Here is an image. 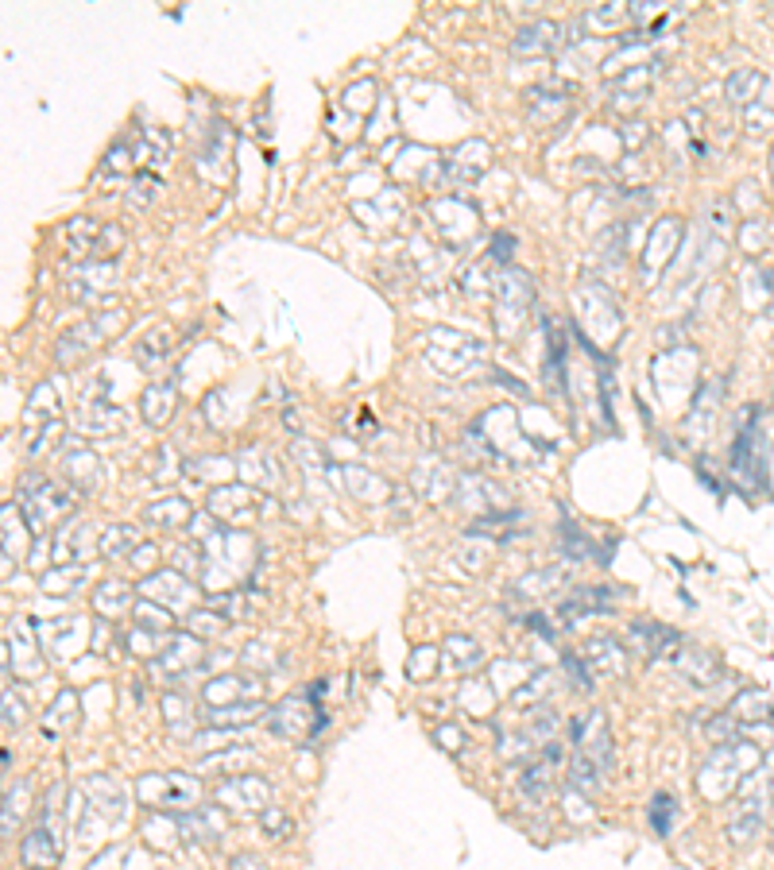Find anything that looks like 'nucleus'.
<instances>
[{"label":"nucleus","mask_w":774,"mask_h":870,"mask_svg":"<svg viewBox=\"0 0 774 870\" xmlns=\"http://www.w3.org/2000/svg\"><path fill=\"white\" fill-rule=\"evenodd\" d=\"M763 762V751L755 747V743H740V739H732V743H720L709 758H705V766H701V774H697V785H701V793L709 797V801H724L740 778H744L751 766H759Z\"/></svg>","instance_id":"1"},{"label":"nucleus","mask_w":774,"mask_h":870,"mask_svg":"<svg viewBox=\"0 0 774 870\" xmlns=\"http://www.w3.org/2000/svg\"><path fill=\"white\" fill-rule=\"evenodd\" d=\"M140 801L148 809H194L198 805V782L186 774H148L136 785Z\"/></svg>","instance_id":"2"},{"label":"nucleus","mask_w":774,"mask_h":870,"mask_svg":"<svg viewBox=\"0 0 774 870\" xmlns=\"http://www.w3.org/2000/svg\"><path fill=\"white\" fill-rule=\"evenodd\" d=\"M318 693H322V681H314V689L306 696H287L279 708H271V731H279L287 739H310L318 731V724H306V716H322V708H314Z\"/></svg>","instance_id":"3"},{"label":"nucleus","mask_w":774,"mask_h":870,"mask_svg":"<svg viewBox=\"0 0 774 870\" xmlns=\"http://www.w3.org/2000/svg\"><path fill=\"white\" fill-rule=\"evenodd\" d=\"M767 805H771V793H767V789H747L744 797H740V805L728 816V840L736 843V847L759 840L763 820H767Z\"/></svg>","instance_id":"4"},{"label":"nucleus","mask_w":774,"mask_h":870,"mask_svg":"<svg viewBox=\"0 0 774 870\" xmlns=\"http://www.w3.org/2000/svg\"><path fill=\"white\" fill-rule=\"evenodd\" d=\"M581 658H585V666L593 669V677H624L627 673V654L624 646L616 642V638L608 635H596L585 642V650H581Z\"/></svg>","instance_id":"5"},{"label":"nucleus","mask_w":774,"mask_h":870,"mask_svg":"<svg viewBox=\"0 0 774 870\" xmlns=\"http://www.w3.org/2000/svg\"><path fill=\"white\" fill-rule=\"evenodd\" d=\"M20 863H24V870H55V863H59V832L47 820L20 843Z\"/></svg>","instance_id":"6"},{"label":"nucleus","mask_w":774,"mask_h":870,"mask_svg":"<svg viewBox=\"0 0 774 870\" xmlns=\"http://www.w3.org/2000/svg\"><path fill=\"white\" fill-rule=\"evenodd\" d=\"M155 666L171 669V681H175V677H182L186 669H198V666H202V642H198V635L171 638V646L159 654V662H155Z\"/></svg>","instance_id":"7"},{"label":"nucleus","mask_w":774,"mask_h":870,"mask_svg":"<svg viewBox=\"0 0 774 870\" xmlns=\"http://www.w3.org/2000/svg\"><path fill=\"white\" fill-rule=\"evenodd\" d=\"M631 642H639V650L647 654V658H662V654H670L682 638L678 631H670V627H662V623H651V619H639V623H631Z\"/></svg>","instance_id":"8"},{"label":"nucleus","mask_w":774,"mask_h":870,"mask_svg":"<svg viewBox=\"0 0 774 870\" xmlns=\"http://www.w3.org/2000/svg\"><path fill=\"white\" fill-rule=\"evenodd\" d=\"M221 805H233V809H264L268 801V782L264 778H233L217 789Z\"/></svg>","instance_id":"9"},{"label":"nucleus","mask_w":774,"mask_h":870,"mask_svg":"<svg viewBox=\"0 0 774 870\" xmlns=\"http://www.w3.org/2000/svg\"><path fill=\"white\" fill-rule=\"evenodd\" d=\"M674 666L682 673L689 685H713L716 677H720V662H716V654L709 650H682V654H674Z\"/></svg>","instance_id":"10"},{"label":"nucleus","mask_w":774,"mask_h":870,"mask_svg":"<svg viewBox=\"0 0 774 870\" xmlns=\"http://www.w3.org/2000/svg\"><path fill=\"white\" fill-rule=\"evenodd\" d=\"M554 47H558V24H550V20H538V24L523 28L511 39V51H515V55H546V51H554Z\"/></svg>","instance_id":"11"},{"label":"nucleus","mask_w":774,"mask_h":870,"mask_svg":"<svg viewBox=\"0 0 774 870\" xmlns=\"http://www.w3.org/2000/svg\"><path fill=\"white\" fill-rule=\"evenodd\" d=\"M140 592H148V600L155 604H167V608H175L182 600H190V584L182 573H155L151 580L140 584Z\"/></svg>","instance_id":"12"},{"label":"nucleus","mask_w":774,"mask_h":870,"mask_svg":"<svg viewBox=\"0 0 774 870\" xmlns=\"http://www.w3.org/2000/svg\"><path fill=\"white\" fill-rule=\"evenodd\" d=\"M209 511L233 522H248L256 515V503H252V492H244V488H217L209 499Z\"/></svg>","instance_id":"13"},{"label":"nucleus","mask_w":774,"mask_h":870,"mask_svg":"<svg viewBox=\"0 0 774 870\" xmlns=\"http://www.w3.org/2000/svg\"><path fill=\"white\" fill-rule=\"evenodd\" d=\"M604 766L600 762H593L589 754H581V751H573V758H569V785L577 789V793H585V797H593L596 789L604 785Z\"/></svg>","instance_id":"14"},{"label":"nucleus","mask_w":774,"mask_h":870,"mask_svg":"<svg viewBox=\"0 0 774 870\" xmlns=\"http://www.w3.org/2000/svg\"><path fill=\"white\" fill-rule=\"evenodd\" d=\"M608 600H612V592L608 588H577L573 596L562 600V619H581V615H593V611H604L608 608Z\"/></svg>","instance_id":"15"},{"label":"nucleus","mask_w":774,"mask_h":870,"mask_svg":"<svg viewBox=\"0 0 774 870\" xmlns=\"http://www.w3.org/2000/svg\"><path fill=\"white\" fill-rule=\"evenodd\" d=\"M240 696H252V681L248 677H217L202 689V700L209 708H225V700H240Z\"/></svg>","instance_id":"16"},{"label":"nucleus","mask_w":774,"mask_h":870,"mask_svg":"<svg viewBox=\"0 0 774 870\" xmlns=\"http://www.w3.org/2000/svg\"><path fill=\"white\" fill-rule=\"evenodd\" d=\"M678 240H682V225H678L674 217H670L666 225H658L655 236H651V248H647V252H651V256H647V267H655L658 260H670V252L678 248Z\"/></svg>","instance_id":"17"},{"label":"nucleus","mask_w":774,"mask_h":870,"mask_svg":"<svg viewBox=\"0 0 774 870\" xmlns=\"http://www.w3.org/2000/svg\"><path fill=\"white\" fill-rule=\"evenodd\" d=\"M519 793L527 797V801H546V793H550V766L546 762H531L523 774H519Z\"/></svg>","instance_id":"18"},{"label":"nucleus","mask_w":774,"mask_h":870,"mask_svg":"<svg viewBox=\"0 0 774 870\" xmlns=\"http://www.w3.org/2000/svg\"><path fill=\"white\" fill-rule=\"evenodd\" d=\"M136 623L144 627V631H175V615L163 608V604H155V600H136Z\"/></svg>","instance_id":"19"},{"label":"nucleus","mask_w":774,"mask_h":870,"mask_svg":"<svg viewBox=\"0 0 774 870\" xmlns=\"http://www.w3.org/2000/svg\"><path fill=\"white\" fill-rule=\"evenodd\" d=\"M171 406H175V391L171 387H151L148 395H144V418H148L151 426H163Z\"/></svg>","instance_id":"20"},{"label":"nucleus","mask_w":774,"mask_h":870,"mask_svg":"<svg viewBox=\"0 0 774 870\" xmlns=\"http://www.w3.org/2000/svg\"><path fill=\"white\" fill-rule=\"evenodd\" d=\"M225 743L248 747V743H244V731H233V727H206V731L194 735V747H198V751H217V747H225Z\"/></svg>","instance_id":"21"},{"label":"nucleus","mask_w":774,"mask_h":870,"mask_svg":"<svg viewBox=\"0 0 774 870\" xmlns=\"http://www.w3.org/2000/svg\"><path fill=\"white\" fill-rule=\"evenodd\" d=\"M759 89H763V74H759V70H740V74L728 78V97L740 101V105H747Z\"/></svg>","instance_id":"22"},{"label":"nucleus","mask_w":774,"mask_h":870,"mask_svg":"<svg viewBox=\"0 0 774 870\" xmlns=\"http://www.w3.org/2000/svg\"><path fill=\"white\" fill-rule=\"evenodd\" d=\"M136 550V530L132 526H113L105 538H101V553L105 557H120V553Z\"/></svg>","instance_id":"23"},{"label":"nucleus","mask_w":774,"mask_h":870,"mask_svg":"<svg viewBox=\"0 0 774 870\" xmlns=\"http://www.w3.org/2000/svg\"><path fill=\"white\" fill-rule=\"evenodd\" d=\"M78 696H74V689H62L59 700H55V708H51V720H43V735H62L66 727L74 724L70 716H62V708H70Z\"/></svg>","instance_id":"24"},{"label":"nucleus","mask_w":774,"mask_h":870,"mask_svg":"<svg viewBox=\"0 0 774 870\" xmlns=\"http://www.w3.org/2000/svg\"><path fill=\"white\" fill-rule=\"evenodd\" d=\"M24 801H28V782H20V793H8V797H4V840H12L16 820L24 816Z\"/></svg>","instance_id":"25"},{"label":"nucleus","mask_w":774,"mask_h":870,"mask_svg":"<svg viewBox=\"0 0 774 870\" xmlns=\"http://www.w3.org/2000/svg\"><path fill=\"white\" fill-rule=\"evenodd\" d=\"M651 824H655L658 836H666L674 828V797L670 793H658L655 801H651Z\"/></svg>","instance_id":"26"},{"label":"nucleus","mask_w":774,"mask_h":870,"mask_svg":"<svg viewBox=\"0 0 774 870\" xmlns=\"http://www.w3.org/2000/svg\"><path fill=\"white\" fill-rule=\"evenodd\" d=\"M186 519H190V507L182 499H167V503L148 507V522H186Z\"/></svg>","instance_id":"27"},{"label":"nucleus","mask_w":774,"mask_h":870,"mask_svg":"<svg viewBox=\"0 0 774 870\" xmlns=\"http://www.w3.org/2000/svg\"><path fill=\"white\" fill-rule=\"evenodd\" d=\"M124 584H117V580H109V584H101V592L93 596V604H97V611H109V615H117L120 608H124Z\"/></svg>","instance_id":"28"},{"label":"nucleus","mask_w":774,"mask_h":870,"mask_svg":"<svg viewBox=\"0 0 774 870\" xmlns=\"http://www.w3.org/2000/svg\"><path fill=\"white\" fill-rule=\"evenodd\" d=\"M86 580V569H78V565H70V569H62V573H51V577H43V588H51L55 596H66L74 584H82Z\"/></svg>","instance_id":"29"},{"label":"nucleus","mask_w":774,"mask_h":870,"mask_svg":"<svg viewBox=\"0 0 774 870\" xmlns=\"http://www.w3.org/2000/svg\"><path fill=\"white\" fill-rule=\"evenodd\" d=\"M260 824H264V832H268L271 840H283L295 824H291V816L283 809H264V816H260Z\"/></svg>","instance_id":"30"},{"label":"nucleus","mask_w":774,"mask_h":870,"mask_svg":"<svg viewBox=\"0 0 774 870\" xmlns=\"http://www.w3.org/2000/svg\"><path fill=\"white\" fill-rule=\"evenodd\" d=\"M163 712H167V724H171V731H175V735H182V731H186V700H182L179 693H171L167 700H163Z\"/></svg>","instance_id":"31"},{"label":"nucleus","mask_w":774,"mask_h":870,"mask_svg":"<svg viewBox=\"0 0 774 870\" xmlns=\"http://www.w3.org/2000/svg\"><path fill=\"white\" fill-rule=\"evenodd\" d=\"M566 669H569V677H577V689H581V693H593L596 677L589 673V666H585V658H581V654H569Z\"/></svg>","instance_id":"32"},{"label":"nucleus","mask_w":774,"mask_h":870,"mask_svg":"<svg viewBox=\"0 0 774 870\" xmlns=\"http://www.w3.org/2000/svg\"><path fill=\"white\" fill-rule=\"evenodd\" d=\"M546 685H550V677H546V673H538V677H531V681H527V689H519V693L511 696V704H527V700H531L535 693H546Z\"/></svg>","instance_id":"33"},{"label":"nucleus","mask_w":774,"mask_h":870,"mask_svg":"<svg viewBox=\"0 0 774 870\" xmlns=\"http://www.w3.org/2000/svg\"><path fill=\"white\" fill-rule=\"evenodd\" d=\"M229 870H268V863L260 855H252V851H240V855L229 859Z\"/></svg>","instance_id":"34"},{"label":"nucleus","mask_w":774,"mask_h":870,"mask_svg":"<svg viewBox=\"0 0 774 870\" xmlns=\"http://www.w3.org/2000/svg\"><path fill=\"white\" fill-rule=\"evenodd\" d=\"M4 724H8V727L24 724V704H20V700H12V693H4Z\"/></svg>","instance_id":"35"},{"label":"nucleus","mask_w":774,"mask_h":870,"mask_svg":"<svg viewBox=\"0 0 774 870\" xmlns=\"http://www.w3.org/2000/svg\"><path fill=\"white\" fill-rule=\"evenodd\" d=\"M128 557H132V565H136V569H151V565H155V557H159V550H155L151 542H144V546H136V550L128 553Z\"/></svg>","instance_id":"36"},{"label":"nucleus","mask_w":774,"mask_h":870,"mask_svg":"<svg viewBox=\"0 0 774 870\" xmlns=\"http://www.w3.org/2000/svg\"><path fill=\"white\" fill-rule=\"evenodd\" d=\"M434 735H438V743H446V751H461V743H465V735L457 727H438Z\"/></svg>","instance_id":"37"},{"label":"nucleus","mask_w":774,"mask_h":870,"mask_svg":"<svg viewBox=\"0 0 774 870\" xmlns=\"http://www.w3.org/2000/svg\"><path fill=\"white\" fill-rule=\"evenodd\" d=\"M558 727V716L550 712V708H538L535 712V735H550Z\"/></svg>","instance_id":"38"},{"label":"nucleus","mask_w":774,"mask_h":870,"mask_svg":"<svg viewBox=\"0 0 774 870\" xmlns=\"http://www.w3.org/2000/svg\"><path fill=\"white\" fill-rule=\"evenodd\" d=\"M771 851H774V832H771Z\"/></svg>","instance_id":"39"}]
</instances>
